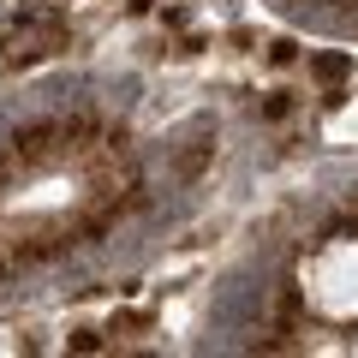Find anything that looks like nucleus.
Segmentation results:
<instances>
[{
	"label": "nucleus",
	"mask_w": 358,
	"mask_h": 358,
	"mask_svg": "<svg viewBox=\"0 0 358 358\" xmlns=\"http://www.w3.org/2000/svg\"><path fill=\"white\" fill-rule=\"evenodd\" d=\"M13 167H54L72 162V143H66V120H36V126H18L13 138Z\"/></svg>",
	"instance_id": "nucleus-1"
},
{
	"label": "nucleus",
	"mask_w": 358,
	"mask_h": 358,
	"mask_svg": "<svg viewBox=\"0 0 358 358\" xmlns=\"http://www.w3.org/2000/svg\"><path fill=\"white\" fill-rule=\"evenodd\" d=\"M310 72L329 78V84H341V78L352 72V60H346V54H317V60H310Z\"/></svg>",
	"instance_id": "nucleus-2"
},
{
	"label": "nucleus",
	"mask_w": 358,
	"mask_h": 358,
	"mask_svg": "<svg viewBox=\"0 0 358 358\" xmlns=\"http://www.w3.org/2000/svg\"><path fill=\"white\" fill-rule=\"evenodd\" d=\"M203 162H209V143H197V150L179 155V173H203Z\"/></svg>",
	"instance_id": "nucleus-3"
},
{
	"label": "nucleus",
	"mask_w": 358,
	"mask_h": 358,
	"mask_svg": "<svg viewBox=\"0 0 358 358\" xmlns=\"http://www.w3.org/2000/svg\"><path fill=\"white\" fill-rule=\"evenodd\" d=\"M72 352H102V334H96V329H78L72 334Z\"/></svg>",
	"instance_id": "nucleus-4"
},
{
	"label": "nucleus",
	"mask_w": 358,
	"mask_h": 358,
	"mask_svg": "<svg viewBox=\"0 0 358 358\" xmlns=\"http://www.w3.org/2000/svg\"><path fill=\"white\" fill-rule=\"evenodd\" d=\"M293 54H299V42H275V48H268V60H275V66H287Z\"/></svg>",
	"instance_id": "nucleus-5"
},
{
	"label": "nucleus",
	"mask_w": 358,
	"mask_h": 358,
	"mask_svg": "<svg viewBox=\"0 0 358 358\" xmlns=\"http://www.w3.org/2000/svg\"><path fill=\"white\" fill-rule=\"evenodd\" d=\"M352 221H358V197H352Z\"/></svg>",
	"instance_id": "nucleus-6"
}]
</instances>
